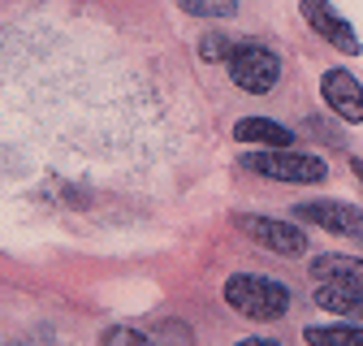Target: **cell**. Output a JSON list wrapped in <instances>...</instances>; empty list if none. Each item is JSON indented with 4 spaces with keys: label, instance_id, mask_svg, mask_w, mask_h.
I'll return each mask as SVG.
<instances>
[{
    "label": "cell",
    "instance_id": "6da1fadb",
    "mask_svg": "<svg viewBox=\"0 0 363 346\" xmlns=\"http://www.w3.org/2000/svg\"><path fill=\"white\" fill-rule=\"evenodd\" d=\"M220 294L247 320H281L290 312V290L272 277H259V273H234Z\"/></svg>",
    "mask_w": 363,
    "mask_h": 346
},
{
    "label": "cell",
    "instance_id": "7a4b0ae2",
    "mask_svg": "<svg viewBox=\"0 0 363 346\" xmlns=\"http://www.w3.org/2000/svg\"><path fill=\"white\" fill-rule=\"evenodd\" d=\"M242 173H259V178H272V182H294V186H315L329 178V164L320 156H307V152H247L238 160Z\"/></svg>",
    "mask_w": 363,
    "mask_h": 346
},
{
    "label": "cell",
    "instance_id": "3957f363",
    "mask_svg": "<svg viewBox=\"0 0 363 346\" xmlns=\"http://www.w3.org/2000/svg\"><path fill=\"white\" fill-rule=\"evenodd\" d=\"M230 82L238 91L264 96L281 82V57L268 43H238V52L230 57Z\"/></svg>",
    "mask_w": 363,
    "mask_h": 346
},
{
    "label": "cell",
    "instance_id": "277c9868",
    "mask_svg": "<svg viewBox=\"0 0 363 346\" xmlns=\"http://www.w3.org/2000/svg\"><path fill=\"white\" fill-rule=\"evenodd\" d=\"M298 13H303V22L320 35L329 48H337L342 57H359V52H363V43H359L350 18H342V9L333 5V0H298Z\"/></svg>",
    "mask_w": 363,
    "mask_h": 346
},
{
    "label": "cell",
    "instance_id": "5b68a950",
    "mask_svg": "<svg viewBox=\"0 0 363 346\" xmlns=\"http://www.w3.org/2000/svg\"><path fill=\"white\" fill-rule=\"evenodd\" d=\"M238 230L255 247H264L272 255H286V260L307 255V234L298 225H290V221H272V216H238Z\"/></svg>",
    "mask_w": 363,
    "mask_h": 346
},
{
    "label": "cell",
    "instance_id": "8992f818",
    "mask_svg": "<svg viewBox=\"0 0 363 346\" xmlns=\"http://www.w3.org/2000/svg\"><path fill=\"white\" fill-rule=\"evenodd\" d=\"M294 216H298V221H307V225L329 230V234L363 238V208L342 203V199H311V203H298V208H294Z\"/></svg>",
    "mask_w": 363,
    "mask_h": 346
},
{
    "label": "cell",
    "instance_id": "52a82bcc",
    "mask_svg": "<svg viewBox=\"0 0 363 346\" xmlns=\"http://www.w3.org/2000/svg\"><path fill=\"white\" fill-rule=\"evenodd\" d=\"M320 100L346 125H363V82L350 69H325V78H320Z\"/></svg>",
    "mask_w": 363,
    "mask_h": 346
},
{
    "label": "cell",
    "instance_id": "ba28073f",
    "mask_svg": "<svg viewBox=\"0 0 363 346\" xmlns=\"http://www.w3.org/2000/svg\"><path fill=\"white\" fill-rule=\"evenodd\" d=\"M234 139L255 147V152H281V147L294 143V130L281 125V121H272V117H242L234 125Z\"/></svg>",
    "mask_w": 363,
    "mask_h": 346
},
{
    "label": "cell",
    "instance_id": "9c48e42d",
    "mask_svg": "<svg viewBox=\"0 0 363 346\" xmlns=\"http://www.w3.org/2000/svg\"><path fill=\"white\" fill-rule=\"evenodd\" d=\"M311 277L363 294V260H354V255H315L311 260Z\"/></svg>",
    "mask_w": 363,
    "mask_h": 346
},
{
    "label": "cell",
    "instance_id": "30bf717a",
    "mask_svg": "<svg viewBox=\"0 0 363 346\" xmlns=\"http://www.w3.org/2000/svg\"><path fill=\"white\" fill-rule=\"evenodd\" d=\"M307 346H363V329L350 325V320H337V325H311L303 329Z\"/></svg>",
    "mask_w": 363,
    "mask_h": 346
},
{
    "label": "cell",
    "instance_id": "8fae6325",
    "mask_svg": "<svg viewBox=\"0 0 363 346\" xmlns=\"http://www.w3.org/2000/svg\"><path fill=\"white\" fill-rule=\"evenodd\" d=\"M315 308L337 312V316H363V294H354V290H346V286L325 281L320 290H315Z\"/></svg>",
    "mask_w": 363,
    "mask_h": 346
},
{
    "label": "cell",
    "instance_id": "7c38bea8",
    "mask_svg": "<svg viewBox=\"0 0 363 346\" xmlns=\"http://www.w3.org/2000/svg\"><path fill=\"white\" fill-rule=\"evenodd\" d=\"M177 9H182V13H191V18L225 22V18H234V13H238V0H177Z\"/></svg>",
    "mask_w": 363,
    "mask_h": 346
},
{
    "label": "cell",
    "instance_id": "4fadbf2b",
    "mask_svg": "<svg viewBox=\"0 0 363 346\" xmlns=\"http://www.w3.org/2000/svg\"><path fill=\"white\" fill-rule=\"evenodd\" d=\"M234 52H238V43H234L230 35H203V39H199V57H203L208 65H230Z\"/></svg>",
    "mask_w": 363,
    "mask_h": 346
},
{
    "label": "cell",
    "instance_id": "5bb4252c",
    "mask_svg": "<svg viewBox=\"0 0 363 346\" xmlns=\"http://www.w3.org/2000/svg\"><path fill=\"white\" fill-rule=\"evenodd\" d=\"M238 346H281V342H272V337H242Z\"/></svg>",
    "mask_w": 363,
    "mask_h": 346
},
{
    "label": "cell",
    "instance_id": "9a60e30c",
    "mask_svg": "<svg viewBox=\"0 0 363 346\" xmlns=\"http://www.w3.org/2000/svg\"><path fill=\"white\" fill-rule=\"evenodd\" d=\"M350 169H354V178L363 182V160H350Z\"/></svg>",
    "mask_w": 363,
    "mask_h": 346
}]
</instances>
